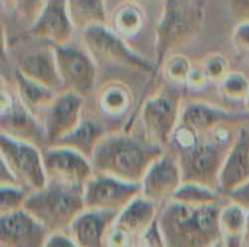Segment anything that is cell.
<instances>
[{"label":"cell","mask_w":249,"mask_h":247,"mask_svg":"<svg viewBox=\"0 0 249 247\" xmlns=\"http://www.w3.org/2000/svg\"><path fill=\"white\" fill-rule=\"evenodd\" d=\"M220 204L204 207L168 201L158 223L166 247H212L222 240Z\"/></svg>","instance_id":"cell-1"},{"label":"cell","mask_w":249,"mask_h":247,"mask_svg":"<svg viewBox=\"0 0 249 247\" xmlns=\"http://www.w3.org/2000/svg\"><path fill=\"white\" fill-rule=\"evenodd\" d=\"M165 151L160 146L127 134H108L90 157L95 173L142 183L152 163Z\"/></svg>","instance_id":"cell-2"},{"label":"cell","mask_w":249,"mask_h":247,"mask_svg":"<svg viewBox=\"0 0 249 247\" xmlns=\"http://www.w3.org/2000/svg\"><path fill=\"white\" fill-rule=\"evenodd\" d=\"M207 0H163L155 32V66L158 73L172 49L194 41L206 23Z\"/></svg>","instance_id":"cell-3"},{"label":"cell","mask_w":249,"mask_h":247,"mask_svg":"<svg viewBox=\"0 0 249 247\" xmlns=\"http://www.w3.org/2000/svg\"><path fill=\"white\" fill-rule=\"evenodd\" d=\"M25 210L39 220L51 234L67 233L73 221L86 210L83 188L48 182L44 189L31 192Z\"/></svg>","instance_id":"cell-4"},{"label":"cell","mask_w":249,"mask_h":247,"mask_svg":"<svg viewBox=\"0 0 249 247\" xmlns=\"http://www.w3.org/2000/svg\"><path fill=\"white\" fill-rule=\"evenodd\" d=\"M83 45L96 58L111 61L124 67H131L156 77L158 70L155 63L149 61L133 47L128 45L124 36L109 25H90L80 31Z\"/></svg>","instance_id":"cell-5"},{"label":"cell","mask_w":249,"mask_h":247,"mask_svg":"<svg viewBox=\"0 0 249 247\" xmlns=\"http://www.w3.org/2000/svg\"><path fill=\"white\" fill-rule=\"evenodd\" d=\"M181 92L175 86H166L143 102L136 116L140 114L147 140L160 146H168L177 127L181 122Z\"/></svg>","instance_id":"cell-6"},{"label":"cell","mask_w":249,"mask_h":247,"mask_svg":"<svg viewBox=\"0 0 249 247\" xmlns=\"http://www.w3.org/2000/svg\"><path fill=\"white\" fill-rule=\"evenodd\" d=\"M0 156L1 162L10 169L19 185L28 191H41L48 185L44 151H41L39 147L1 134Z\"/></svg>","instance_id":"cell-7"},{"label":"cell","mask_w":249,"mask_h":247,"mask_svg":"<svg viewBox=\"0 0 249 247\" xmlns=\"http://www.w3.org/2000/svg\"><path fill=\"white\" fill-rule=\"evenodd\" d=\"M53 51L64 90L74 92L80 96L90 95L98 77L96 60L90 51L83 44L74 41L55 45Z\"/></svg>","instance_id":"cell-8"},{"label":"cell","mask_w":249,"mask_h":247,"mask_svg":"<svg viewBox=\"0 0 249 247\" xmlns=\"http://www.w3.org/2000/svg\"><path fill=\"white\" fill-rule=\"evenodd\" d=\"M231 147L213 141L210 137L188 150L178 154L184 182L206 185L217 191L219 176Z\"/></svg>","instance_id":"cell-9"},{"label":"cell","mask_w":249,"mask_h":247,"mask_svg":"<svg viewBox=\"0 0 249 247\" xmlns=\"http://www.w3.org/2000/svg\"><path fill=\"white\" fill-rule=\"evenodd\" d=\"M140 195V183L124 182L101 173H95L83 188L86 210L111 211L117 214H120Z\"/></svg>","instance_id":"cell-10"},{"label":"cell","mask_w":249,"mask_h":247,"mask_svg":"<svg viewBox=\"0 0 249 247\" xmlns=\"http://www.w3.org/2000/svg\"><path fill=\"white\" fill-rule=\"evenodd\" d=\"M44 165L48 182L85 188L95 175L92 162L83 154L61 146H50L44 150Z\"/></svg>","instance_id":"cell-11"},{"label":"cell","mask_w":249,"mask_h":247,"mask_svg":"<svg viewBox=\"0 0 249 247\" xmlns=\"http://www.w3.org/2000/svg\"><path fill=\"white\" fill-rule=\"evenodd\" d=\"M182 183L184 178L178 156L163 153L146 172L140 183L142 197L159 205L163 201H172Z\"/></svg>","instance_id":"cell-12"},{"label":"cell","mask_w":249,"mask_h":247,"mask_svg":"<svg viewBox=\"0 0 249 247\" xmlns=\"http://www.w3.org/2000/svg\"><path fill=\"white\" fill-rule=\"evenodd\" d=\"M82 109L83 96L70 90L60 92L57 95L53 103L44 111L42 125L50 146L57 144L80 125L83 121Z\"/></svg>","instance_id":"cell-13"},{"label":"cell","mask_w":249,"mask_h":247,"mask_svg":"<svg viewBox=\"0 0 249 247\" xmlns=\"http://www.w3.org/2000/svg\"><path fill=\"white\" fill-rule=\"evenodd\" d=\"M51 233L25 208L0 215L1 247H45Z\"/></svg>","instance_id":"cell-14"},{"label":"cell","mask_w":249,"mask_h":247,"mask_svg":"<svg viewBox=\"0 0 249 247\" xmlns=\"http://www.w3.org/2000/svg\"><path fill=\"white\" fill-rule=\"evenodd\" d=\"M74 29L67 0H47L39 16L31 23L28 35L34 39L50 42V47H55L73 41Z\"/></svg>","instance_id":"cell-15"},{"label":"cell","mask_w":249,"mask_h":247,"mask_svg":"<svg viewBox=\"0 0 249 247\" xmlns=\"http://www.w3.org/2000/svg\"><path fill=\"white\" fill-rule=\"evenodd\" d=\"M249 181V131L241 128L236 140L226 154L217 191L222 197H228Z\"/></svg>","instance_id":"cell-16"},{"label":"cell","mask_w":249,"mask_h":247,"mask_svg":"<svg viewBox=\"0 0 249 247\" xmlns=\"http://www.w3.org/2000/svg\"><path fill=\"white\" fill-rule=\"evenodd\" d=\"M0 114L1 134H6L20 141L31 143L36 147L48 141L42 122H39L36 119V115L32 114L28 108H25L19 99L15 98L13 103Z\"/></svg>","instance_id":"cell-17"},{"label":"cell","mask_w":249,"mask_h":247,"mask_svg":"<svg viewBox=\"0 0 249 247\" xmlns=\"http://www.w3.org/2000/svg\"><path fill=\"white\" fill-rule=\"evenodd\" d=\"M117 213L85 210L70 226L69 234L79 247H107V239L115 221Z\"/></svg>","instance_id":"cell-18"},{"label":"cell","mask_w":249,"mask_h":247,"mask_svg":"<svg viewBox=\"0 0 249 247\" xmlns=\"http://www.w3.org/2000/svg\"><path fill=\"white\" fill-rule=\"evenodd\" d=\"M18 70L26 77L32 79L34 82H38L55 90L57 93L64 92L53 47H50L48 49L44 48L25 54L18 61Z\"/></svg>","instance_id":"cell-19"},{"label":"cell","mask_w":249,"mask_h":247,"mask_svg":"<svg viewBox=\"0 0 249 247\" xmlns=\"http://www.w3.org/2000/svg\"><path fill=\"white\" fill-rule=\"evenodd\" d=\"M245 116V114L226 111L223 108L206 102H190L185 106H182L181 124L193 128L201 135L212 132L216 127L222 124H229Z\"/></svg>","instance_id":"cell-20"},{"label":"cell","mask_w":249,"mask_h":247,"mask_svg":"<svg viewBox=\"0 0 249 247\" xmlns=\"http://www.w3.org/2000/svg\"><path fill=\"white\" fill-rule=\"evenodd\" d=\"M158 217H159L158 204L140 195L118 214L115 227L130 234L136 242L152 227V224L158 220Z\"/></svg>","instance_id":"cell-21"},{"label":"cell","mask_w":249,"mask_h":247,"mask_svg":"<svg viewBox=\"0 0 249 247\" xmlns=\"http://www.w3.org/2000/svg\"><path fill=\"white\" fill-rule=\"evenodd\" d=\"M15 82L18 99L22 102L25 108H28L35 115L39 111H45L58 95L55 90L26 77L19 70H16L15 73Z\"/></svg>","instance_id":"cell-22"},{"label":"cell","mask_w":249,"mask_h":247,"mask_svg":"<svg viewBox=\"0 0 249 247\" xmlns=\"http://www.w3.org/2000/svg\"><path fill=\"white\" fill-rule=\"evenodd\" d=\"M107 135L108 134L99 124L92 121H82L80 125L73 132H70L67 137H64L54 146L71 148L90 160L96 147Z\"/></svg>","instance_id":"cell-23"},{"label":"cell","mask_w":249,"mask_h":247,"mask_svg":"<svg viewBox=\"0 0 249 247\" xmlns=\"http://www.w3.org/2000/svg\"><path fill=\"white\" fill-rule=\"evenodd\" d=\"M220 233L225 247H242L247 236L248 213L238 204L231 202L220 211Z\"/></svg>","instance_id":"cell-24"},{"label":"cell","mask_w":249,"mask_h":247,"mask_svg":"<svg viewBox=\"0 0 249 247\" xmlns=\"http://www.w3.org/2000/svg\"><path fill=\"white\" fill-rule=\"evenodd\" d=\"M133 93L130 87L120 80L107 82L96 95V103L102 114L120 116L131 108Z\"/></svg>","instance_id":"cell-25"},{"label":"cell","mask_w":249,"mask_h":247,"mask_svg":"<svg viewBox=\"0 0 249 247\" xmlns=\"http://www.w3.org/2000/svg\"><path fill=\"white\" fill-rule=\"evenodd\" d=\"M71 22L83 31L90 25H108L107 0H67Z\"/></svg>","instance_id":"cell-26"},{"label":"cell","mask_w":249,"mask_h":247,"mask_svg":"<svg viewBox=\"0 0 249 247\" xmlns=\"http://www.w3.org/2000/svg\"><path fill=\"white\" fill-rule=\"evenodd\" d=\"M146 12L139 1H123L114 12L112 29L121 36H136L144 26Z\"/></svg>","instance_id":"cell-27"},{"label":"cell","mask_w":249,"mask_h":247,"mask_svg":"<svg viewBox=\"0 0 249 247\" xmlns=\"http://www.w3.org/2000/svg\"><path fill=\"white\" fill-rule=\"evenodd\" d=\"M222 195L219 191L209 188L206 185L194 183V182H184L172 201L185 204V205H193V207H204V205H212V204H219V199Z\"/></svg>","instance_id":"cell-28"},{"label":"cell","mask_w":249,"mask_h":247,"mask_svg":"<svg viewBox=\"0 0 249 247\" xmlns=\"http://www.w3.org/2000/svg\"><path fill=\"white\" fill-rule=\"evenodd\" d=\"M29 195L22 185H0V215L23 210Z\"/></svg>","instance_id":"cell-29"},{"label":"cell","mask_w":249,"mask_h":247,"mask_svg":"<svg viewBox=\"0 0 249 247\" xmlns=\"http://www.w3.org/2000/svg\"><path fill=\"white\" fill-rule=\"evenodd\" d=\"M193 66L188 57L182 54H171L162 66V73L168 82L175 84H187V80L193 71Z\"/></svg>","instance_id":"cell-30"},{"label":"cell","mask_w":249,"mask_h":247,"mask_svg":"<svg viewBox=\"0 0 249 247\" xmlns=\"http://www.w3.org/2000/svg\"><path fill=\"white\" fill-rule=\"evenodd\" d=\"M219 90L229 100H245L249 95V79L241 71H231L219 83Z\"/></svg>","instance_id":"cell-31"},{"label":"cell","mask_w":249,"mask_h":247,"mask_svg":"<svg viewBox=\"0 0 249 247\" xmlns=\"http://www.w3.org/2000/svg\"><path fill=\"white\" fill-rule=\"evenodd\" d=\"M206 76L209 77L210 82H216V83H220L229 73V60L220 54V52H210L207 54L203 61H201V66H200Z\"/></svg>","instance_id":"cell-32"},{"label":"cell","mask_w":249,"mask_h":247,"mask_svg":"<svg viewBox=\"0 0 249 247\" xmlns=\"http://www.w3.org/2000/svg\"><path fill=\"white\" fill-rule=\"evenodd\" d=\"M6 7H9L19 19L29 23L35 22L44 9L47 0H1Z\"/></svg>","instance_id":"cell-33"},{"label":"cell","mask_w":249,"mask_h":247,"mask_svg":"<svg viewBox=\"0 0 249 247\" xmlns=\"http://www.w3.org/2000/svg\"><path fill=\"white\" fill-rule=\"evenodd\" d=\"M171 143L174 146H177V148L182 153V151H188L191 148H194L198 143H200V134L197 131H194L193 128L184 125L179 122V125L177 127Z\"/></svg>","instance_id":"cell-34"},{"label":"cell","mask_w":249,"mask_h":247,"mask_svg":"<svg viewBox=\"0 0 249 247\" xmlns=\"http://www.w3.org/2000/svg\"><path fill=\"white\" fill-rule=\"evenodd\" d=\"M136 247H166L158 220L142 237L136 240Z\"/></svg>","instance_id":"cell-35"},{"label":"cell","mask_w":249,"mask_h":247,"mask_svg":"<svg viewBox=\"0 0 249 247\" xmlns=\"http://www.w3.org/2000/svg\"><path fill=\"white\" fill-rule=\"evenodd\" d=\"M232 45L239 52H249V20H242L233 28Z\"/></svg>","instance_id":"cell-36"},{"label":"cell","mask_w":249,"mask_h":247,"mask_svg":"<svg viewBox=\"0 0 249 247\" xmlns=\"http://www.w3.org/2000/svg\"><path fill=\"white\" fill-rule=\"evenodd\" d=\"M210 80L206 76L204 70L201 67H194L191 74H190V77H188V80H187V86L190 89H193V90H201L203 87L207 86Z\"/></svg>","instance_id":"cell-37"},{"label":"cell","mask_w":249,"mask_h":247,"mask_svg":"<svg viewBox=\"0 0 249 247\" xmlns=\"http://www.w3.org/2000/svg\"><path fill=\"white\" fill-rule=\"evenodd\" d=\"M226 198L231 199V202L238 204L239 207H242L247 213H249V181L242 185L241 188H238L236 191L231 192Z\"/></svg>","instance_id":"cell-38"},{"label":"cell","mask_w":249,"mask_h":247,"mask_svg":"<svg viewBox=\"0 0 249 247\" xmlns=\"http://www.w3.org/2000/svg\"><path fill=\"white\" fill-rule=\"evenodd\" d=\"M45 247H79L69 233H53Z\"/></svg>","instance_id":"cell-39"},{"label":"cell","mask_w":249,"mask_h":247,"mask_svg":"<svg viewBox=\"0 0 249 247\" xmlns=\"http://www.w3.org/2000/svg\"><path fill=\"white\" fill-rule=\"evenodd\" d=\"M229 7L235 16L242 20H249V0H228Z\"/></svg>","instance_id":"cell-40"},{"label":"cell","mask_w":249,"mask_h":247,"mask_svg":"<svg viewBox=\"0 0 249 247\" xmlns=\"http://www.w3.org/2000/svg\"><path fill=\"white\" fill-rule=\"evenodd\" d=\"M212 247H225V245H223V242H222V240H220V242H219V243H216V245H214V246H212Z\"/></svg>","instance_id":"cell-41"},{"label":"cell","mask_w":249,"mask_h":247,"mask_svg":"<svg viewBox=\"0 0 249 247\" xmlns=\"http://www.w3.org/2000/svg\"><path fill=\"white\" fill-rule=\"evenodd\" d=\"M245 106H247V109L249 111V95H248V98L245 99Z\"/></svg>","instance_id":"cell-42"},{"label":"cell","mask_w":249,"mask_h":247,"mask_svg":"<svg viewBox=\"0 0 249 247\" xmlns=\"http://www.w3.org/2000/svg\"><path fill=\"white\" fill-rule=\"evenodd\" d=\"M247 234H249V213H248V227H247Z\"/></svg>","instance_id":"cell-43"},{"label":"cell","mask_w":249,"mask_h":247,"mask_svg":"<svg viewBox=\"0 0 249 247\" xmlns=\"http://www.w3.org/2000/svg\"><path fill=\"white\" fill-rule=\"evenodd\" d=\"M123 1H137V0H121V3H123Z\"/></svg>","instance_id":"cell-44"},{"label":"cell","mask_w":249,"mask_h":247,"mask_svg":"<svg viewBox=\"0 0 249 247\" xmlns=\"http://www.w3.org/2000/svg\"><path fill=\"white\" fill-rule=\"evenodd\" d=\"M130 247H136V245H133V246H130Z\"/></svg>","instance_id":"cell-45"}]
</instances>
